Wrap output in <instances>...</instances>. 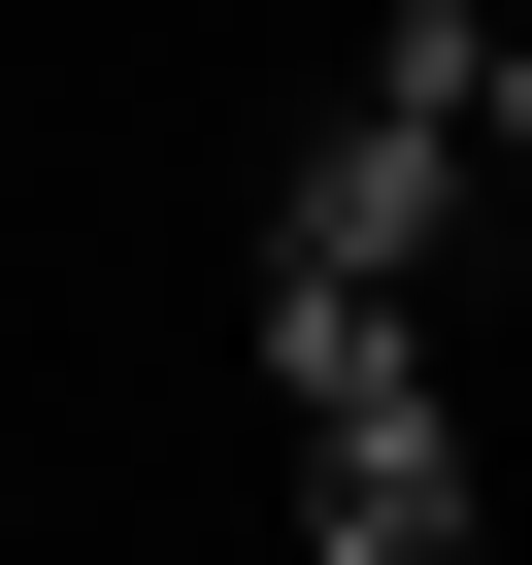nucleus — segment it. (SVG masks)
<instances>
[{"label":"nucleus","mask_w":532,"mask_h":565,"mask_svg":"<svg viewBox=\"0 0 532 565\" xmlns=\"http://www.w3.org/2000/svg\"><path fill=\"white\" fill-rule=\"evenodd\" d=\"M532 134V67H499V0H400L366 34V100L266 167V366H366V333H433V266H466V167Z\"/></svg>","instance_id":"obj_1"},{"label":"nucleus","mask_w":532,"mask_h":565,"mask_svg":"<svg viewBox=\"0 0 532 565\" xmlns=\"http://www.w3.org/2000/svg\"><path fill=\"white\" fill-rule=\"evenodd\" d=\"M266 399H300V565H466V532H499V466H466L433 333H366V366H266Z\"/></svg>","instance_id":"obj_2"}]
</instances>
